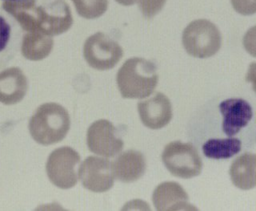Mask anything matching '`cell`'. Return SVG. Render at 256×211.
<instances>
[{
    "instance_id": "cell-9",
    "label": "cell",
    "mask_w": 256,
    "mask_h": 211,
    "mask_svg": "<svg viewBox=\"0 0 256 211\" xmlns=\"http://www.w3.org/2000/svg\"><path fill=\"white\" fill-rule=\"evenodd\" d=\"M86 142L90 152L105 157H113L124 148V141L116 135V127L108 120H98L88 130Z\"/></svg>"
},
{
    "instance_id": "cell-16",
    "label": "cell",
    "mask_w": 256,
    "mask_h": 211,
    "mask_svg": "<svg viewBox=\"0 0 256 211\" xmlns=\"http://www.w3.org/2000/svg\"><path fill=\"white\" fill-rule=\"evenodd\" d=\"M18 39V31L14 21L0 11V68L14 57Z\"/></svg>"
},
{
    "instance_id": "cell-2",
    "label": "cell",
    "mask_w": 256,
    "mask_h": 211,
    "mask_svg": "<svg viewBox=\"0 0 256 211\" xmlns=\"http://www.w3.org/2000/svg\"><path fill=\"white\" fill-rule=\"evenodd\" d=\"M158 82L156 65L138 57L128 60L117 74L118 90L124 98H146L153 93Z\"/></svg>"
},
{
    "instance_id": "cell-19",
    "label": "cell",
    "mask_w": 256,
    "mask_h": 211,
    "mask_svg": "<svg viewBox=\"0 0 256 211\" xmlns=\"http://www.w3.org/2000/svg\"><path fill=\"white\" fill-rule=\"evenodd\" d=\"M80 17L94 20L102 17L108 8V0H72Z\"/></svg>"
},
{
    "instance_id": "cell-12",
    "label": "cell",
    "mask_w": 256,
    "mask_h": 211,
    "mask_svg": "<svg viewBox=\"0 0 256 211\" xmlns=\"http://www.w3.org/2000/svg\"><path fill=\"white\" fill-rule=\"evenodd\" d=\"M152 200L157 210L193 209L186 191L178 183L173 181L162 182L156 187Z\"/></svg>"
},
{
    "instance_id": "cell-6",
    "label": "cell",
    "mask_w": 256,
    "mask_h": 211,
    "mask_svg": "<svg viewBox=\"0 0 256 211\" xmlns=\"http://www.w3.org/2000/svg\"><path fill=\"white\" fill-rule=\"evenodd\" d=\"M84 57L93 69L109 70L113 69L124 57V50L108 35L97 33L89 37L84 44Z\"/></svg>"
},
{
    "instance_id": "cell-22",
    "label": "cell",
    "mask_w": 256,
    "mask_h": 211,
    "mask_svg": "<svg viewBox=\"0 0 256 211\" xmlns=\"http://www.w3.org/2000/svg\"><path fill=\"white\" fill-rule=\"evenodd\" d=\"M116 1L122 6H132L136 4V0H116Z\"/></svg>"
},
{
    "instance_id": "cell-15",
    "label": "cell",
    "mask_w": 256,
    "mask_h": 211,
    "mask_svg": "<svg viewBox=\"0 0 256 211\" xmlns=\"http://www.w3.org/2000/svg\"><path fill=\"white\" fill-rule=\"evenodd\" d=\"M232 182L240 189H250L256 186V155L246 153L233 161L230 168Z\"/></svg>"
},
{
    "instance_id": "cell-10",
    "label": "cell",
    "mask_w": 256,
    "mask_h": 211,
    "mask_svg": "<svg viewBox=\"0 0 256 211\" xmlns=\"http://www.w3.org/2000/svg\"><path fill=\"white\" fill-rule=\"evenodd\" d=\"M140 119L144 125L152 129H162L172 118V108L169 99L161 93L138 103Z\"/></svg>"
},
{
    "instance_id": "cell-14",
    "label": "cell",
    "mask_w": 256,
    "mask_h": 211,
    "mask_svg": "<svg viewBox=\"0 0 256 211\" xmlns=\"http://www.w3.org/2000/svg\"><path fill=\"white\" fill-rule=\"evenodd\" d=\"M146 168V159L144 154L133 149L118 155L112 163L114 177L122 182L137 181L144 174Z\"/></svg>"
},
{
    "instance_id": "cell-4",
    "label": "cell",
    "mask_w": 256,
    "mask_h": 211,
    "mask_svg": "<svg viewBox=\"0 0 256 211\" xmlns=\"http://www.w3.org/2000/svg\"><path fill=\"white\" fill-rule=\"evenodd\" d=\"M182 45L188 54L196 58H209L220 51L222 37L213 23L198 20L190 23L182 33Z\"/></svg>"
},
{
    "instance_id": "cell-13",
    "label": "cell",
    "mask_w": 256,
    "mask_h": 211,
    "mask_svg": "<svg viewBox=\"0 0 256 211\" xmlns=\"http://www.w3.org/2000/svg\"><path fill=\"white\" fill-rule=\"evenodd\" d=\"M28 89V79L20 68L12 67L0 72V102L17 104L26 96Z\"/></svg>"
},
{
    "instance_id": "cell-8",
    "label": "cell",
    "mask_w": 256,
    "mask_h": 211,
    "mask_svg": "<svg viewBox=\"0 0 256 211\" xmlns=\"http://www.w3.org/2000/svg\"><path fill=\"white\" fill-rule=\"evenodd\" d=\"M80 181L86 189L96 193L109 190L114 182L112 163L104 157H88L78 170Z\"/></svg>"
},
{
    "instance_id": "cell-5",
    "label": "cell",
    "mask_w": 256,
    "mask_h": 211,
    "mask_svg": "<svg viewBox=\"0 0 256 211\" xmlns=\"http://www.w3.org/2000/svg\"><path fill=\"white\" fill-rule=\"evenodd\" d=\"M162 159L169 172L180 178H192L202 171V161L200 153L189 143H169L162 152Z\"/></svg>"
},
{
    "instance_id": "cell-11",
    "label": "cell",
    "mask_w": 256,
    "mask_h": 211,
    "mask_svg": "<svg viewBox=\"0 0 256 211\" xmlns=\"http://www.w3.org/2000/svg\"><path fill=\"white\" fill-rule=\"evenodd\" d=\"M220 109L222 116V131L229 137L237 134L253 117L252 106L244 99H228L220 104Z\"/></svg>"
},
{
    "instance_id": "cell-18",
    "label": "cell",
    "mask_w": 256,
    "mask_h": 211,
    "mask_svg": "<svg viewBox=\"0 0 256 211\" xmlns=\"http://www.w3.org/2000/svg\"><path fill=\"white\" fill-rule=\"evenodd\" d=\"M242 142L240 139L229 137L225 139H210L202 145L204 153L208 158L228 159L240 153Z\"/></svg>"
},
{
    "instance_id": "cell-20",
    "label": "cell",
    "mask_w": 256,
    "mask_h": 211,
    "mask_svg": "<svg viewBox=\"0 0 256 211\" xmlns=\"http://www.w3.org/2000/svg\"><path fill=\"white\" fill-rule=\"evenodd\" d=\"M166 0H136L140 12L145 18L150 19L162 10Z\"/></svg>"
},
{
    "instance_id": "cell-17",
    "label": "cell",
    "mask_w": 256,
    "mask_h": 211,
    "mask_svg": "<svg viewBox=\"0 0 256 211\" xmlns=\"http://www.w3.org/2000/svg\"><path fill=\"white\" fill-rule=\"evenodd\" d=\"M54 41L49 36L40 33H28L22 37L21 52L29 61H42L52 53Z\"/></svg>"
},
{
    "instance_id": "cell-21",
    "label": "cell",
    "mask_w": 256,
    "mask_h": 211,
    "mask_svg": "<svg viewBox=\"0 0 256 211\" xmlns=\"http://www.w3.org/2000/svg\"><path fill=\"white\" fill-rule=\"evenodd\" d=\"M234 10L244 16H250L256 13V0H230Z\"/></svg>"
},
{
    "instance_id": "cell-23",
    "label": "cell",
    "mask_w": 256,
    "mask_h": 211,
    "mask_svg": "<svg viewBox=\"0 0 256 211\" xmlns=\"http://www.w3.org/2000/svg\"><path fill=\"white\" fill-rule=\"evenodd\" d=\"M4 1H26V0H4Z\"/></svg>"
},
{
    "instance_id": "cell-7",
    "label": "cell",
    "mask_w": 256,
    "mask_h": 211,
    "mask_svg": "<svg viewBox=\"0 0 256 211\" xmlns=\"http://www.w3.org/2000/svg\"><path fill=\"white\" fill-rule=\"evenodd\" d=\"M80 156L70 147L64 146L50 153L46 162V173L50 181L60 189H70L78 182L76 168Z\"/></svg>"
},
{
    "instance_id": "cell-1",
    "label": "cell",
    "mask_w": 256,
    "mask_h": 211,
    "mask_svg": "<svg viewBox=\"0 0 256 211\" xmlns=\"http://www.w3.org/2000/svg\"><path fill=\"white\" fill-rule=\"evenodd\" d=\"M2 8L28 33L54 37L66 33L73 25L72 11L65 0L5 1Z\"/></svg>"
},
{
    "instance_id": "cell-3",
    "label": "cell",
    "mask_w": 256,
    "mask_h": 211,
    "mask_svg": "<svg viewBox=\"0 0 256 211\" xmlns=\"http://www.w3.org/2000/svg\"><path fill=\"white\" fill-rule=\"evenodd\" d=\"M70 116L56 103L40 105L29 122L32 138L40 145H50L62 141L70 129Z\"/></svg>"
}]
</instances>
